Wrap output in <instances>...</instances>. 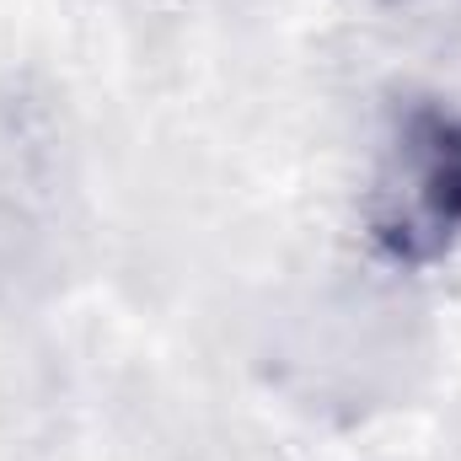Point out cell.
Returning a JSON list of instances; mask_svg holds the SVG:
<instances>
[{
    "label": "cell",
    "mask_w": 461,
    "mask_h": 461,
    "mask_svg": "<svg viewBox=\"0 0 461 461\" xmlns=\"http://www.w3.org/2000/svg\"><path fill=\"white\" fill-rule=\"evenodd\" d=\"M370 236L397 263H435L461 241V113L413 108L370 194Z\"/></svg>",
    "instance_id": "6da1fadb"
}]
</instances>
